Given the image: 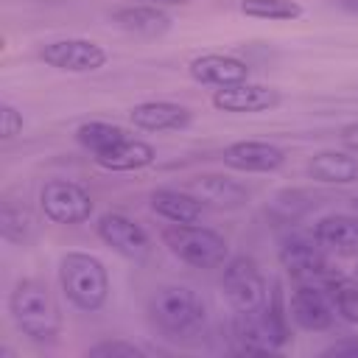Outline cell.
<instances>
[{"label": "cell", "mask_w": 358, "mask_h": 358, "mask_svg": "<svg viewBox=\"0 0 358 358\" xmlns=\"http://www.w3.org/2000/svg\"><path fill=\"white\" fill-rule=\"evenodd\" d=\"M8 310H11V319L20 327V333L36 344H50L59 336L62 313L42 282H36V280L17 282L8 296Z\"/></svg>", "instance_id": "1"}, {"label": "cell", "mask_w": 358, "mask_h": 358, "mask_svg": "<svg viewBox=\"0 0 358 358\" xmlns=\"http://www.w3.org/2000/svg\"><path fill=\"white\" fill-rule=\"evenodd\" d=\"M59 282L64 296L78 310H98L109 296V274L95 255L67 252L59 263Z\"/></svg>", "instance_id": "2"}, {"label": "cell", "mask_w": 358, "mask_h": 358, "mask_svg": "<svg viewBox=\"0 0 358 358\" xmlns=\"http://www.w3.org/2000/svg\"><path fill=\"white\" fill-rule=\"evenodd\" d=\"M151 319L173 338H190L204 327V302L187 285H162L148 302Z\"/></svg>", "instance_id": "3"}, {"label": "cell", "mask_w": 358, "mask_h": 358, "mask_svg": "<svg viewBox=\"0 0 358 358\" xmlns=\"http://www.w3.org/2000/svg\"><path fill=\"white\" fill-rule=\"evenodd\" d=\"M162 241L182 263L193 268H218L229 260L227 238L199 224H171L162 229Z\"/></svg>", "instance_id": "4"}, {"label": "cell", "mask_w": 358, "mask_h": 358, "mask_svg": "<svg viewBox=\"0 0 358 358\" xmlns=\"http://www.w3.org/2000/svg\"><path fill=\"white\" fill-rule=\"evenodd\" d=\"M221 288L235 313H260L268 302V285L260 271V266L252 257H229L224 263Z\"/></svg>", "instance_id": "5"}, {"label": "cell", "mask_w": 358, "mask_h": 358, "mask_svg": "<svg viewBox=\"0 0 358 358\" xmlns=\"http://www.w3.org/2000/svg\"><path fill=\"white\" fill-rule=\"evenodd\" d=\"M42 213L53 224H81L92 215V199L90 193L67 179H50L39 190Z\"/></svg>", "instance_id": "6"}, {"label": "cell", "mask_w": 358, "mask_h": 358, "mask_svg": "<svg viewBox=\"0 0 358 358\" xmlns=\"http://www.w3.org/2000/svg\"><path fill=\"white\" fill-rule=\"evenodd\" d=\"M39 59L62 73H95L106 64L109 53L92 42V39H78V36H67V39H53L39 50Z\"/></svg>", "instance_id": "7"}, {"label": "cell", "mask_w": 358, "mask_h": 358, "mask_svg": "<svg viewBox=\"0 0 358 358\" xmlns=\"http://www.w3.org/2000/svg\"><path fill=\"white\" fill-rule=\"evenodd\" d=\"M221 159L227 168L241 173H268L285 162V151L266 140H238L224 148Z\"/></svg>", "instance_id": "8"}, {"label": "cell", "mask_w": 358, "mask_h": 358, "mask_svg": "<svg viewBox=\"0 0 358 358\" xmlns=\"http://www.w3.org/2000/svg\"><path fill=\"white\" fill-rule=\"evenodd\" d=\"M280 103V92L266 84H252V81H238L229 87H218L213 92V106L221 112H268Z\"/></svg>", "instance_id": "9"}, {"label": "cell", "mask_w": 358, "mask_h": 358, "mask_svg": "<svg viewBox=\"0 0 358 358\" xmlns=\"http://www.w3.org/2000/svg\"><path fill=\"white\" fill-rule=\"evenodd\" d=\"M98 238L123 257H143L148 252L145 229L120 213H103L98 218Z\"/></svg>", "instance_id": "10"}, {"label": "cell", "mask_w": 358, "mask_h": 358, "mask_svg": "<svg viewBox=\"0 0 358 358\" xmlns=\"http://www.w3.org/2000/svg\"><path fill=\"white\" fill-rule=\"evenodd\" d=\"M280 263L282 268L302 280V282H310V280H324L327 277V257H324V249L316 243V241H305V238H291L282 243L280 249Z\"/></svg>", "instance_id": "11"}, {"label": "cell", "mask_w": 358, "mask_h": 358, "mask_svg": "<svg viewBox=\"0 0 358 358\" xmlns=\"http://www.w3.org/2000/svg\"><path fill=\"white\" fill-rule=\"evenodd\" d=\"M288 313H291V319L302 330H310V333H319V330L333 327V319H336V310H333L327 294L322 288H310V285H299L291 294Z\"/></svg>", "instance_id": "12"}, {"label": "cell", "mask_w": 358, "mask_h": 358, "mask_svg": "<svg viewBox=\"0 0 358 358\" xmlns=\"http://www.w3.org/2000/svg\"><path fill=\"white\" fill-rule=\"evenodd\" d=\"M190 78L199 84L229 87L238 81H249V64L229 53H201L190 62Z\"/></svg>", "instance_id": "13"}, {"label": "cell", "mask_w": 358, "mask_h": 358, "mask_svg": "<svg viewBox=\"0 0 358 358\" xmlns=\"http://www.w3.org/2000/svg\"><path fill=\"white\" fill-rule=\"evenodd\" d=\"M129 120L143 131H179L190 123V109L171 101H143L129 109Z\"/></svg>", "instance_id": "14"}, {"label": "cell", "mask_w": 358, "mask_h": 358, "mask_svg": "<svg viewBox=\"0 0 358 358\" xmlns=\"http://www.w3.org/2000/svg\"><path fill=\"white\" fill-rule=\"evenodd\" d=\"M313 241L333 255L355 257L358 255V218L355 215H324L313 227Z\"/></svg>", "instance_id": "15"}, {"label": "cell", "mask_w": 358, "mask_h": 358, "mask_svg": "<svg viewBox=\"0 0 358 358\" xmlns=\"http://www.w3.org/2000/svg\"><path fill=\"white\" fill-rule=\"evenodd\" d=\"M92 159L103 171H140V168H145V165H151L157 159V151L145 140L126 137V140L115 143L112 148L92 154Z\"/></svg>", "instance_id": "16"}, {"label": "cell", "mask_w": 358, "mask_h": 358, "mask_svg": "<svg viewBox=\"0 0 358 358\" xmlns=\"http://www.w3.org/2000/svg\"><path fill=\"white\" fill-rule=\"evenodd\" d=\"M232 333H235L241 352H271V350L282 347L280 336L274 333V327L268 324L263 310L260 313H238Z\"/></svg>", "instance_id": "17"}, {"label": "cell", "mask_w": 358, "mask_h": 358, "mask_svg": "<svg viewBox=\"0 0 358 358\" xmlns=\"http://www.w3.org/2000/svg\"><path fill=\"white\" fill-rule=\"evenodd\" d=\"M112 22L129 34H143V36H157V34H165L171 28V17L159 6H151V3L120 6L112 14Z\"/></svg>", "instance_id": "18"}, {"label": "cell", "mask_w": 358, "mask_h": 358, "mask_svg": "<svg viewBox=\"0 0 358 358\" xmlns=\"http://www.w3.org/2000/svg\"><path fill=\"white\" fill-rule=\"evenodd\" d=\"M151 210L171 224H196L204 213V204L193 193L162 187L151 193Z\"/></svg>", "instance_id": "19"}, {"label": "cell", "mask_w": 358, "mask_h": 358, "mask_svg": "<svg viewBox=\"0 0 358 358\" xmlns=\"http://www.w3.org/2000/svg\"><path fill=\"white\" fill-rule=\"evenodd\" d=\"M308 173L324 185H350L358 182V157L344 151H322L308 162Z\"/></svg>", "instance_id": "20"}, {"label": "cell", "mask_w": 358, "mask_h": 358, "mask_svg": "<svg viewBox=\"0 0 358 358\" xmlns=\"http://www.w3.org/2000/svg\"><path fill=\"white\" fill-rule=\"evenodd\" d=\"M193 193L201 204L213 207H238L246 201V190L227 176H199L193 182Z\"/></svg>", "instance_id": "21"}, {"label": "cell", "mask_w": 358, "mask_h": 358, "mask_svg": "<svg viewBox=\"0 0 358 358\" xmlns=\"http://www.w3.org/2000/svg\"><path fill=\"white\" fill-rule=\"evenodd\" d=\"M322 291L327 294L333 310L344 319L358 324V282L344 277V274H333L327 271V277L322 280Z\"/></svg>", "instance_id": "22"}, {"label": "cell", "mask_w": 358, "mask_h": 358, "mask_svg": "<svg viewBox=\"0 0 358 358\" xmlns=\"http://www.w3.org/2000/svg\"><path fill=\"white\" fill-rule=\"evenodd\" d=\"M126 137H129V131H126L123 126H117V123H106V120H90V123H81L78 131H76V140H78L84 148H90L92 154L106 151V148H112L115 143H120V140H126Z\"/></svg>", "instance_id": "23"}, {"label": "cell", "mask_w": 358, "mask_h": 358, "mask_svg": "<svg viewBox=\"0 0 358 358\" xmlns=\"http://www.w3.org/2000/svg\"><path fill=\"white\" fill-rule=\"evenodd\" d=\"M241 11L246 17L274 20V22H285V20H299L302 17V6L296 0H241Z\"/></svg>", "instance_id": "24"}, {"label": "cell", "mask_w": 358, "mask_h": 358, "mask_svg": "<svg viewBox=\"0 0 358 358\" xmlns=\"http://www.w3.org/2000/svg\"><path fill=\"white\" fill-rule=\"evenodd\" d=\"M0 232H3V238L11 241V243H25V241L31 238V232H34V218H31V213H28L25 207H17V204L6 201L3 210H0Z\"/></svg>", "instance_id": "25"}, {"label": "cell", "mask_w": 358, "mask_h": 358, "mask_svg": "<svg viewBox=\"0 0 358 358\" xmlns=\"http://www.w3.org/2000/svg\"><path fill=\"white\" fill-rule=\"evenodd\" d=\"M145 352L129 341H101L87 350V358H143Z\"/></svg>", "instance_id": "26"}, {"label": "cell", "mask_w": 358, "mask_h": 358, "mask_svg": "<svg viewBox=\"0 0 358 358\" xmlns=\"http://www.w3.org/2000/svg\"><path fill=\"white\" fill-rule=\"evenodd\" d=\"M22 131V112L14 109L11 103H3L0 106V137L3 140H11Z\"/></svg>", "instance_id": "27"}, {"label": "cell", "mask_w": 358, "mask_h": 358, "mask_svg": "<svg viewBox=\"0 0 358 358\" xmlns=\"http://www.w3.org/2000/svg\"><path fill=\"white\" fill-rule=\"evenodd\" d=\"M341 143H344L350 151L358 154V120H355V123H347V126L341 129Z\"/></svg>", "instance_id": "28"}, {"label": "cell", "mask_w": 358, "mask_h": 358, "mask_svg": "<svg viewBox=\"0 0 358 358\" xmlns=\"http://www.w3.org/2000/svg\"><path fill=\"white\" fill-rule=\"evenodd\" d=\"M324 355H358V341H341L324 350Z\"/></svg>", "instance_id": "29"}, {"label": "cell", "mask_w": 358, "mask_h": 358, "mask_svg": "<svg viewBox=\"0 0 358 358\" xmlns=\"http://www.w3.org/2000/svg\"><path fill=\"white\" fill-rule=\"evenodd\" d=\"M338 8H344V11H352V14H358V0H333Z\"/></svg>", "instance_id": "30"}, {"label": "cell", "mask_w": 358, "mask_h": 358, "mask_svg": "<svg viewBox=\"0 0 358 358\" xmlns=\"http://www.w3.org/2000/svg\"><path fill=\"white\" fill-rule=\"evenodd\" d=\"M140 3H151V6H182V3H187V0H140Z\"/></svg>", "instance_id": "31"}, {"label": "cell", "mask_w": 358, "mask_h": 358, "mask_svg": "<svg viewBox=\"0 0 358 358\" xmlns=\"http://www.w3.org/2000/svg\"><path fill=\"white\" fill-rule=\"evenodd\" d=\"M355 282H358V266H355Z\"/></svg>", "instance_id": "32"}]
</instances>
